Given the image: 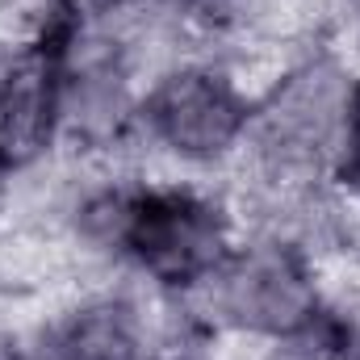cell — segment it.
<instances>
[{
    "mask_svg": "<svg viewBox=\"0 0 360 360\" xmlns=\"http://www.w3.org/2000/svg\"><path fill=\"white\" fill-rule=\"evenodd\" d=\"M184 8H197V13H218V8H226V4H235V0H180Z\"/></svg>",
    "mask_w": 360,
    "mask_h": 360,
    "instance_id": "7",
    "label": "cell"
},
{
    "mask_svg": "<svg viewBox=\"0 0 360 360\" xmlns=\"http://www.w3.org/2000/svg\"><path fill=\"white\" fill-rule=\"evenodd\" d=\"M134 260L160 281H197L222 256L218 210L188 188H151L126 197L122 239Z\"/></svg>",
    "mask_w": 360,
    "mask_h": 360,
    "instance_id": "1",
    "label": "cell"
},
{
    "mask_svg": "<svg viewBox=\"0 0 360 360\" xmlns=\"http://www.w3.org/2000/svg\"><path fill=\"white\" fill-rule=\"evenodd\" d=\"M243 122H248L243 92L235 89V80L205 68H180L164 76L147 96L151 134L180 160L222 155L243 134Z\"/></svg>",
    "mask_w": 360,
    "mask_h": 360,
    "instance_id": "3",
    "label": "cell"
},
{
    "mask_svg": "<svg viewBox=\"0 0 360 360\" xmlns=\"http://www.w3.org/2000/svg\"><path fill=\"white\" fill-rule=\"evenodd\" d=\"M214 310L248 335H297L319 314L310 272L281 248H256L231 260L214 281Z\"/></svg>",
    "mask_w": 360,
    "mask_h": 360,
    "instance_id": "2",
    "label": "cell"
},
{
    "mask_svg": "<svg viewBox=\"0 0 360 360\" xmlns=\"http://www.w3.org/2000/svg\"><path fill=\"white\" fill-rule=\"evenodd\" d=\"M348 168H352V176L360 180V89L352 92V105H348Z\"/></svg>",
    "mask_w": 360,
    "mask_h": 360,
    "instance_id": "6",
    "label": "cell"
},
{
    "mask_svg": "<svg viewBox=\"0 0 360 360\" xmlns=\"http://www.w3.org/2000/svg\"><path fill=\"white\" fill-rule=\"evenodd\" d=\"M143 314L126 302H89L59 331V360H143Z\"/></svg>",
    "mask_w": 360,
    "mask_h": 360,
    "instance_id": "5",
    "label": "cell"
},
{
    "mask_svg": "<svg viewBox=\"0 0 360 360\" xmlns=\"http://www.w3.org/2000/svg\"><path fill=\"white\" fill-rule=\"evenodd\" d=\"M59 46H42L0 76V172L30 168L59 122Z\"/></svg>",
    "mask_w": 360,
    "mask_h": 360,
    "instance_id": "4",
    "label": "cell"
}]
</instances>
